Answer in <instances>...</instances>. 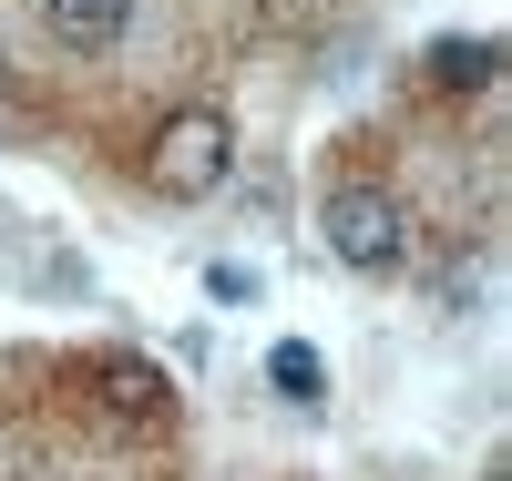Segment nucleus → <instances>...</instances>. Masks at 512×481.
I'll list each match as a JSON object with an SVG mask.
<instances>
[{"instance_id":"1","label":"nucleus","mask_w":512,"mask_h":481,"mask_svg":"<svg viewBox=\"0 0 512 481\" xmlns=\"http://www.w3.org/2000/svg\"><path fill=\"white\" fill-rule=\"evenodd\" d=\"M144 174H154V195H175V205L216 195L226 174H236V123H226L216 103L164 113V123H154V154H144Z\"/></svg>"},{"instance_id":"2","label":"nucleus","mask_w":512,"mask_h":481,"mask_svg":"<svg viewBox=\"0 0 512 481\" xmlns=\"http://www.w3.org/2000/svg\"><path fill=\"white\" fill-rule=\"evenodd\" d=\"M318 236H328L338 267L390 277L400 256H410V215H400V195H379V185H338V195L318 205Z\"/></svg>"},{"instance_id":"3","label":"nucleus","mask_w":512,"mask_h":481,"mask_svg":"<svg viewBox=\"0 0 512 481\" xmlns=\"http://www.w3.org/2000/svg\"><path fill=\"white\" fill-rule=\"evenodd\" d=\"M41 21H52L62 52H113L123 21H134V0H41Z\"/></svg>"},{"instance_id":"4","label":"nucleus","mask_w":512,"mask_h":481,"mask_svg":"<svg viewBox=\"0 0 512 481\" xmlns=\"http://www.w3.org/2000/svg\"><path fill=\"white\" fill-rule=\"evenodd\" d=\"M420 72H431V93H482V82L502 72V41H472V31H451L420 52Z\"/></svg>"},{"instance_id":"5","label":"nucleus","mask_w":512,"mask_h":481,"mask_svg":"<svg viewBox=\"0 0 512 481\" xmlns=\"http://www.w3.org/2000/svg\"><path fill=\"white\" fill-rule=\"evenodd\" d=\"M93 389L123 410V420H164L175 410V389H164V369H144V359H93Z\"/></svg>"},{"instance_id":"6","label":"nucleus","mask_w":512,"mask_h":481,"mask_svg":"<svg viewBox=\"0 0 512 481\" xmlns=\"http://www.w3.org/2000/svg\"><path fill=\"white\" fill-rule=\"evenodd\" d=\"M267 379L287 389V400H318V389H328V369H318L308 338H277V348H267Z\"/></svg>"},{"instance_id":"7","label":"nucleus","mask_w":512,"mask_h":481,"mask_svg":"<svg viewBox=\"0 0 512 481\" xmlns=\"http://www.w3.org/2000/svg\"><path fill=\"white\" fill-rule=\"evenodd\" d=\"M482 481H512V461H492V471H482Z\"/></svg>"}]
</instances>
